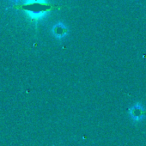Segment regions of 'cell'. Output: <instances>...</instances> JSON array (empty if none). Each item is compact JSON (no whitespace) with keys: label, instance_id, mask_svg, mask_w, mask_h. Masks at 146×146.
Listing matches in <instances>:
<instances>
[{"label":"cell","instance_id":"6da1fadb","mask_svg":"<svg viewBox=\"0 0 146 146\" xmlns=\"http://www.w3.org/2000/svg\"><path fill=\"white\" fill-rule=\"evenodd\" d=\"M146 110L141 103L133 104L129 109V114L133 121L139 122L145 118Z\"/></svg>","mask_w":146,"mask_h":146},{"label":"cell","instance_id":"7a4b0ae2","mask_svg":"<svg viewBox=\"0 0 146 146\" xmlns=\"http://www.w3.org/2000/svg\"><path fill=\"white\" fill-rule=\"evenodd\" d=\"M52 34L58 39L64 38L68 34V29L63 23H58L52 27Z\"/></svg>","mask_w":146,"mask_h":146},{"label":"cell","instance_id":"3957f363","mask_svg":"<svg viewBox=\"0 0 146 146\" xmlns=\"http://www.w3.org/2000/svg\"><path fill=\"white\" fill-rule=\"evenodd\" d=\"M27 14L29 15V17L32 19H40L42 17H44L45 16H46V14L48 13V11H45V10H41V11H26Z\"/></svg>","mask_w":146,"mask_h":146},{"label":"cell","instance_id":"277c9868","mask_svg":"<svg viewBox=\"0 0 146 146\" xmlns=\"http://www.w3.org/2000/svg\"><path fill=\"white\" fill-rule=\"evenodd\" d=\"M16 1H18V0H16ZM25 1H26V0H25Z\"/></svg>","mask_w":146,"mask_h":146}]
</instances>
